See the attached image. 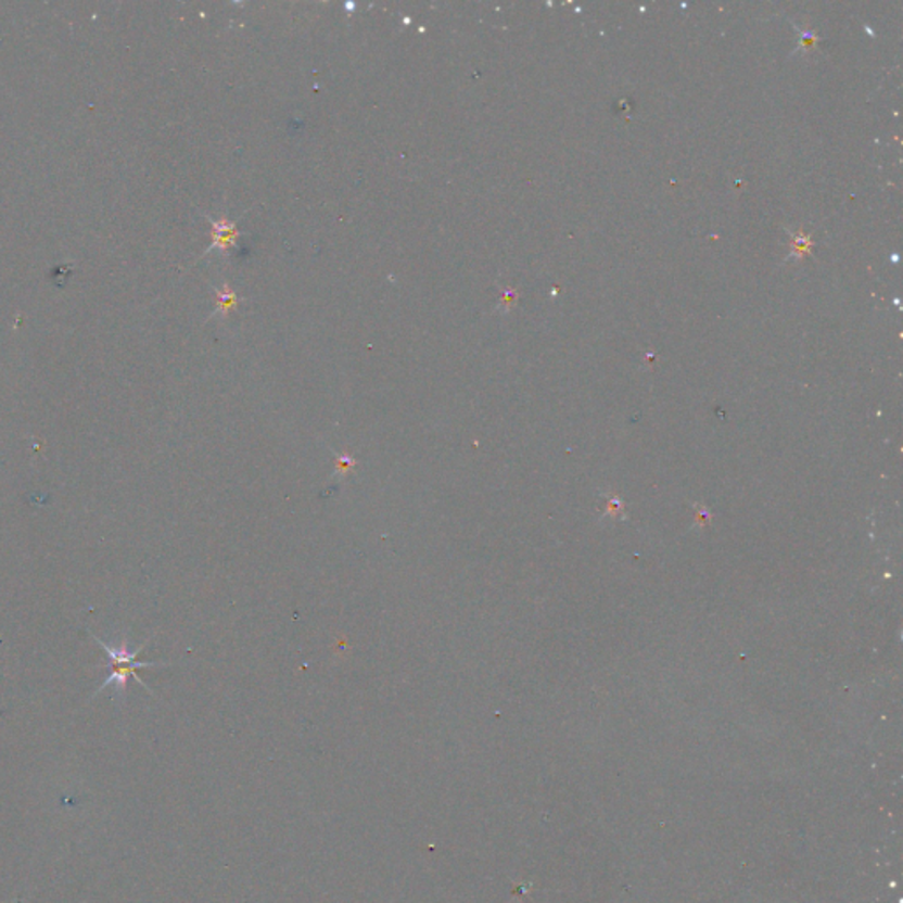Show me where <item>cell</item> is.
Wrapping results in <instances>:
<instances>
[{
  "label": "cell",
  "mask_w": 903,
  "mask_h": 903,
  "mask_svg": "<svg viewBox=\"0 0 903 903\" xmlns=\"http://www.w3.org/2000/svg\"><path fill=\"white\" fill-rule=\"evenodd\" d=\"M92 637H94L96 643H98V645L106 651V654H109V667H106L109 669V677H106L103 685L98 688L96 696H98L99 691H103L104 688L109 687H113V690L117 691L118 696H120V694H124V690H126L127 679H129V677H135V679L140 683L141 687L149 690L145 682L138 676V669L168 665V663L163 662H138L137 657L141 653V651H143L147 643L138 646V648L129 649V646H127L126 643H123V645H117V643L110 645V643L101 639L98 635L92 634Z\"/></svg>",
  "instance_id": "1"
},
{
  "label": "cell",
  "mask_w": 903,
  "mask_h": 903,
  "mask_svg": "<svg viewBox=\"0 0 903 903\" xmlns=\"http://www.w3.org/2000/svg\"><path fill=\"white\" fill-rule=\"evenodd\" d=\"M353 466H355V461H353L352 456H338V468H335V475H346L349 470H352ZM334 475V476H335Z\"/></svg>",
  "instance_id": "2"
}]
</instances>
